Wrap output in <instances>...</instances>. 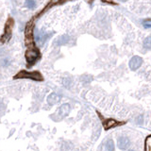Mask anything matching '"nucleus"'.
I'll use <instances>...</instances> for the list:
<instances>
[{"label":"nucleus","instance_id":"obj_1","mask_svg":"<svg viewBox=\"0 0 151 151\" xmlns=\"http://www.w3.org/2000/svg\"><path fill=\"white\" fill-rule=\"evenodd\" d=\"M40 56H41L40 50L36 47L34 45H30L26 52V59H27V67H31L32 65H33V64L39 60Z\"/></svg>","mask_w":151,"mask_h":151},{"label":"nucleus","instance_id":"obj_2","mask_svg":"<svg viewBox=\"0 0 151 151\" xmlns=\"http://www.w3.org/2000/svg\"><path fill=\"white\" fill-rule=\"evenodd\" d=\"M14 78H30L32 80L35 81H43L44 80V77L42 74L38 71H33V72H28L26 70L20 71L16 76H14Z\"/></svg>","mask_w":151,"mask_h":151},{"label":"nucleus","instance_id":"obj_3","mask_svg":"<svg viewBox=\"0 0 151 151\" xmlns=\"http://www.w3.org/2000/svg\"><path fill=\"white\" fill-rule=\"evenodd\" d=\"M13 27H14V21H13V19H12V17L8 18V20H7L6 25H5L4 33L2 34V37H1V43H2V44H5V43L9 42L10 39L12 38Z\"/></svg>","mask_w":151,"mask_h":151},{"label":"nucleus","instance_id":"obj_4","mask_svg":"<svg viewBox=\"0 0 151 151\" xmlns=\"http://www.w3.org/2000/svg\"><path fill=\"white\" fill-rule=\"evenodd\" d=\"M33 28H34V21L30 20L26 25V28H25V43L26 45L30 46L34 45L33 42Z\"/></svg>","mask_w":151,"mask_h":151},{"label":"nucleus","instance_id":"obj_5","mask_svg":"<svg viewBox=\"0 0 151 151\" xmlns=\"http://www.w3.org/2000/svg\"><path fill=\"white\" fill-rule=\"evenodd\" d=\"M143 62V59L140 56H133L130 59V60H129L128 66H129V68H130L132 71H136V70L139 69V68L142 66Z\"/></svg>","mask_w":151,"mask_h":151},{"label":"nucleus","instance_id":"obj_6","mask_svg":"<svg viewBox=\"0 0 151 151\" xmlns=\"http://www.w3.org/2000/svg\"><path fill=\"white\" fill-rule=\"evenodd\" d=\"M129 139L126 136H121V137L118 138V147L121 149V150H125L127 149L128 147L129 146Z\"/></svg>","mask_w":151,"mask_h":151},{"label":"nucleus","instance_id":"obj_7","mask_svg":"<svg viewBox=\"0 0 151 151\" xmlns=\"http://www.w3.org/2000/svg\"><path fill=\"white\" fill-rule=\"evenodd\" d=\"M60 100V96L56 93H52L47 96V103L49 105H55Z\"/></svg>","mask_w":151,"mask_h":151},{"label":"nucleus","instance_id":"obj_8","mask_svg":"<svg viewBox=\"0 0 151 151\" xmlns=\"http://www.w3.org/2000/svg\"><path fill=\"white\" fill-rule=\"evenodd\" d=\"M119 124L120 123H118L117 121L113 120V119H107L106 121L103 122V126H104V128L105 129H110L111 128H114Z\"/></svg>","mask_w":151,"mask_h":151},{"label":"nucleus","instance_id":"obj_9","mask_svg":"<svg viewBox=\"0 0 151 151\" xmlns=\"http://www.w3.org/2000/svg\"><path fill=\"white\" fill-rule=\"evenodd\" d=\"M71 110V108H70V105L68 103H65V104H63V105L60 106V115H62V116H66L68 113H69V111Z\"/></svg>","mask_w":151,"mask_h":151},{"label":"nucleus","instance_id":"obj_10","mask_svg":"<svg viewBox=\"0 0 151 151\" xmlns=\"http://www.w3.org/2000/svg\"><path fill=\"white\" fill-rule=\"evenodd\" d=\"M106 151H114V143L113 140H108L105 146Z\"/></svg>","mask_w":151,"mask_h":151},{"label":"nucleus","instance_id":"obj_11","mask_svg":"<svg viewBox=\"0 0 151 151\" xmlns=\"http://www.w3.org/2000/svg\"><path fill=\"white\" fill-rule=\"evenodd\" d=\"M143 45L146 49H151V36H148L143 40Z\"/></svg>","mask_w":151,"mask_h":151},{"label":"nucleus","instance_id":"obj_12","mask_svg":"<svg viewBox=\"0 0 151 151\" xmlns=\"http://www.w3.org/2000/svg\"><path fill=\"white\" fill-rule=\"evenodd\" d=\"M145 151H151V135L146 139L145 143Z\"/></svg>","mask_w":151,"mask_h":151},{"label":"nucleus","instance_id":"obj_13","mask_svg":"<svg viewBox=\"0 0 151 151\" xmlns=\"http://www.w3.org/2000/svg\"><path fill=\"white\" fill-rule=\"evenodd\" d=\"M25 6L28 9H34L36 7L35 0H26V2H25Z\"/></svg>","mask_w":151,"mask_h":151},{"label":"nucleus","instance_id":"obj_14","mask_svg":"<svg viewBox=\"0 0 151 151\" xmlns=\"http://www.w3.org/2000/svg\"><path fill=\"white\" fill-rule=\"evenodd\" d=\"M143 26L146 28H151V20H145L143 21Z\"/></svg>","mask_w":151,"mask_h":151},{"label":"nucleus","instance_id":"obj_15","mask_svg":"<svg viewBox=\"0 0 151 151\" xmlns=\"http://www.w3.org/2000/svg\"><path fill=\"white\" fill-rule=\"evenodd\" d=\"M103 2H105V3H108V4H115L113 0H102Z\"/></svg>","mask_w":151,"mask_h":151},{"label":"nucleus","instance_id":"obj_16","mask_svg":"<svg viewBox=\"0 0 151 151\" xmlns=\"http://www.w3.org/2000/svg\"><path fill=\"white\" fill-rule=\"evenodd\" d=\"M119 1H121V2H126V1H128V0H119Z\"/></svg>","mask_w":151,"mask_h":151},{"label":"nucleus","instance_id":"obj_17","mask_svg":"<svg viewBox=\"0 0 151 151\" xmlns=\"http://www.w3.org/2000/svg\"><path fill=\"white\" fill-rule=\"evenodd\" d=\"M128 151H134V150H128Z\"/></svg>","mask_w":151,"mask_h":151}]
</instances>
